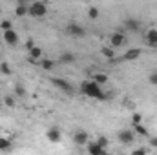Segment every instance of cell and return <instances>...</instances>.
I'll use <instances>...</instances> for the list:
<instances>
[{"mask_svg": "<svg viewBox=\"0 0 157 155\" xmlns=\"http://www.w3.org/2000/svg\"><path fill=\"white\" fill-rule=\"evenodd\" d=\"M66 35H70V37H73V39H80V37H84V28L82 26H78L75 22H70L68 26H66Z\"/></svg>", "mask_w": 157, "mask_h": 155, "instance_id": "4", "label": "cell"}, {"mask_svg": "<svg viewBox=\"0 0 157 155\" xmlns=\"http://www.w3.org/2000/svg\"><path fill=\"white\" fill-rule=\"evenodd\" d=\"M139 57H141V49H139V47H132V49H128V51L122 55L124 60H137Z\"/></svg>", "mask_w": 157, "mask_h": 155, "instance_id": "12", "label": "cell"}, {"mask_svg": "<svg viewBox=\"0 0 157 155\" xmlns=\"http://www.w3.org/2000/svg\"><path fill=\"white\" fill-rule=\"evenodd\" d=\"M80 91L90 99H97V100H106L108 99V95L101 89V84H97L95 80H84L80 84Z\"/></svg>", "mask_w": 157, "mask_h": 155, "instance_id": "1", "label": "cell"}, {"mask_svg": "<svg viewBox=\"0 0 157 155\" xmlns=\"http://www.w3.org/2000/svg\"><path fill=\"white\" fill-rule=\"evenodd\" d=\"M91 80H95L97 84H106L108 82V75L106 73H93Z\"/></svg>", "mask_w": 157, "mask_h": 155, "instance_id": "19", "label": "cell"}, {"mask_svg": "<svg viewBox=\"0 0 157 155\" xmlns=\"http://www.w3.org/2000/svg\"><path fill=\"white\" fill-rule=\"evenodd\" d=\"M150 144H152L154 148H157V137H152V139H150Z\"/></svg>", "mask_w": 157, "mask_h": 155, "instance_id": "32", "label": "cell"}, {"mask_svg": "<svg viewBox=\"0 0 157 155\" xmlns=\"http://www.w3.org/2000/svg\"><path fill=\"white\" fill-rule=\"evenodd\" d=\"M17 2H18V4H26V6H28V2H29V0H17Z\"/></svg>", "mask_w": 157, "mask_h": 155, "instance_id": "33", "label": "cell"}, {"mask_svg": "<svg viewBox=\"0 0 157 155\" xmlns=\"http://www.w3.org/2000/svg\"><path fill=\"white\" fill-rule=\"evenodd\" d=\"M59 60L62 64H71V62H75V55L71 51H64V53H60V59Z\"/></svg>", "mask_w": 157, "mask_h": 155, "instance_id": "15", "label": "cell"}, {"mask_svg": "<svg viewBox=\"0 0 157 155\" xmlns=\"http://www.w3.org/2000/svg\"><path fill=\"white\" fill-rule=\"evenodd\" d=\"M0 28H2V31H6V29H11V28H13V22H11V20H2Z\"/></svg>", "mask_w": 157, "mask_h": 155, "instance_id": "24", "label": "cell"}, {"mask_svg": "<svg viewBox=\"0 0 157 155\" xmlns=\"http://www.w3.org/2000/svg\"><path fill=\"white\" fill-rule=\"evenodd\" d=\"M132 122H133V124L143 122V117H141V113H133V115H132Z\"/></svg>", "mask_w": 157, "mask_h": 155, "instance_id": "26", "label": "cell"}, {"mask_svg": "<svg viewBox=\"0 0 157 155\" xmlns=\"http://www.w3.org/2000/svg\"><path fill=\"white\" fill-rule=\"evenodd\" d=\"M101 53H102V57H106V59H113V57H115V51H113L112 47H102Z\"/></svg>", "mask_w": 157, "mask_h": 155, "instance_id": "21", "label": "cell"}, {"mask_svg": "<svg viewBox=\"0 0 157 155\" xmlns=\"http://www.w3.org/2000/svg\"><path fill=\"white\" fill-rule=\"evenodd\" d=\"M86 146H88V152H90L91 155H104V153H106V150H108V148H104V146L97 144L95 141H93V142H88Z\"/></svg>", "mask_w": 157, "mask_h": 155, "instance_id": "9", "label": "cell"}, {"mask_svg": "<svg viewBox=\"0 0 157 155\" xmlns=\"http://www.w3.org/2000/svg\"><path fill=\"white\" fill-rule=\"evenodd\" d=\"M31 2H35V0H31Z\"/></svg>", "mask_w": 157, "mask_h": 155, "instance_id": "34", "label": "cell"}, {"mask_svg": "<svg viewBox=\"0 0 157 155\" xmlns=\"http://www.w3.org/2000/svg\"><path fill=\"white\" fill-rule=\"evenodd\" d=\"M73 141H75V144L84 146V144H88V142H90V137H88V133H86V131H77V133L73 135Z\"/></svg>", "mask_w": 157, "mask_h": 155, "instance_id": "13", "label": "cell"}, {"mask_svg": "<svg viewBox=\"0 0 157 155\" xmlns=\"http://www.w3.org/2000/svg\"><path fill=\"white\" fill-rule=\"evenodd\" d=\"M148 153V148H139V150H133V155H144Z\"/></svg>", "mask_w": 157, "mask_h": 155, "instance_id": "28", "label": "cell"}, {"mask_svg": "<svg viewBox=\"0 0 157 155\" xmlns=\"http://www.w3.org/2000/svg\"><path fill=\"white\" fill-rule=\"evenodd\" d=\"M4 40H6V44H9V46H17L18 44V33L11 28V29H6L4 31Z\"/></svg>", "mask_w": 157, "mask_h": 155, "instance_id": "6", "label": "cell"}, {"mask_svg": "<svg viewBox=\"0 0 157 155\" xmlns=\"http://www.w3.org/2000/svg\"><path fill=\"white\" fill-rule=\"evenodd\" d=\"M40 68H42L44 71H51V70L55 68V60H51V59H44V60L40 62Z\"/></svg>", "mask_w": 157, "mask_h": 155, "instance_id": "18", "label": "cell"}, {"mask_svg": "<svg viewBox=\"0 0 157 155\" xmlns=\"http://www.w3.org/2000/svg\"><path fill=\"white\" fill-rule=\"evenodd\" d=\"M95 142H97V144H101V146H104V148H108V139H106V137H99Z\"/></svg>", "mask_w": 157, "mask_h": 155, "instance_id": "27", "label": "cell"}, {"mask_svg": "<svg viewBox=\"0 0 157 155\" xmlns=\"http://www.w3.org/2000/svg\"><path fill=\"white\" fill-rule=\"evenodd\" d=\"M28 13H29V6H26V4H18L17 9H15V15H17V17H24V15H28Z\"/></svg>", "mask_w": 157, "mask_h": 155, "instance_id": "17", "label": "cell"}, {"mask_svg": "<svg viewBox=\"0 0 157 155\" xmlns=\"http://www.w3.org/2000/svg\"><path fill=\"white\" fill-rule=\"evenodd\" d=\"M144 42H146L150 47H157V29L155 28H152V29L146 31V35H144Z\"/></svg>", "mask_w": 157, "mask_h": 155, "instance_id": "8", "label": "cell"}, {"mask_svg": "<svg viewBox=\"0 0 157 155\" xmlns=\"http://www.w3.org/2000/svg\"><path fill=\"white\" fill-rule=\"evenodd\" d=\"M51 84H53L55 88H59L60 91H64L66 95H73V93H75V88H73V84H71V82H68V80H64V78L53 77V78H51Z\"/></svg>", "mask_w": 157, "mask_h": 155, "instance_id": "2", "label": "cell"}, {"mask_svg": "<svg viewBox=\"0 0 157 155\" xmlns=\"http://www.w3.org/2000/svg\"><path fill=\"white\" fill-rule=\"evenodd\" d=\"M110 42H112V46H113V47H122V46L126 44V37H124L122 33L115 31V33H112V35H110Z\"/></svg>", "mask_w": 157, "mask_h": 155, "instance_id": "7", "label": "cell"}, {"mask_svg": "<svg viewBox=\"0 0 157 155\" xmlns=\"http://www.w3.org/2000/svg\"><path fill=\"white\" fill-rule=\"evenodd\" d=\"M148 80H150V84H154V86H157V71H155V73H152V75L148 77Z\"/></svg>", "mask_w": 157, "mask_h": 155, "instance_id": "29", "label": "cell"}, {"mask_svg": "<svg viewBox=\"0 0 157 155\" xmlns=\"http://www.w3.org/2000/svg\"><path fill=\"white\" fill-rule=\"evenodd\" d=\"M117 139L122 144H130V142L135 141V131L133 130H121L117 133Z\"/></svg>", "mask_w": 157, "mask_h": 155, "instance_id": "5", "label": "cell"}, {"mask_svg": "<svg viewBox=\"0 0 157 155\" xmlns=\"http://www.w3.org/2000/svg\"><path fill=\"white\" fill-rule=\"evenodd\" d=\"M15 95H17V97H26V88L20 86V84H17V86H15Z\"/></svg>", "mask_w": 157, "mask_h": 155, "instance_id": "22", "label": "cell"}, {"mask_svg": "<svg viewBox=\"0 0 157 155\" xmlns=\"http://www.w3.org/2000/svg\"><path fill=\"white\" fill-rule=\"evenodd\" d=\"M46 13H48V7H46V4L44 2H40V0H35L31 6H29V13L28 15H31V17H46Z\"/></svg>", "mask_w": 157, "mask_h": 155, "instance_id": "3", "label": "cell"}, {"mask_svg": "<svg viewBox=\"0 0 157 155\" xmlns=\"http://www.w3.org/2000/svg\"><path fill=\"white\" fill-rule=\"evenodd\" d=\"M28 51H29V53H28V55H29V62H31V64H37L39 59L42 57V49H40L39 46H33V47L28 49Z\"/></svg>", "mask_w": 157, "mask_h": 155, "instance_id": "10", "label": "cell"}, {"mask_svg": "<svg viewBox=\"0 0 157 155\" xmlns=\"http://www.w3.org/2000/svg\"><path fill=\"white\" fill-rule=\"evenodd\" d=\"M6 104H7L9 108H13V106H15V99H13V97H6Z\"/></svg>", "mask_w": 157, "mask_h": 155, "instance_id": "30", "label": "cell"}, {"mask_svg": "<svg viewBox=\"0 0 157 155\" xmlns=\"http://www.w3.org/2000/svg\"><path fill=\"white\" fill-rule=\"evenodd\" d=\"M124 28H126L128 31H139L141 22H139L137 18H126V20H124Z\"/></svg>", "mask_w": 157, "mask_h": 155, "instance_id": "11", "label": "cell"}, {"mask_svg": "<svg viewBox=\"0 0 157 155\" xmlns=\"http://www.w3.org/2000/svg\"><path fill=\"white\" fill-rule=\"evenodd\" d=\"M0 73H2V75H11V68H9L7 62H2V64H0Z\"/></svg>", "mask_w": 157, "mask_h": 155, "instance_id": "23", "label": "cell"}, {"mask_svg": "<svg viewBox=\"0 0 157 155\" xmlns=\"http://www.w3.org/2000/svg\"><path fill=\"white\" fill-rule=\"evenodd\" d=\"M33 46H35V42H33V39H28V42H26V47H28V49H31Z\"/></svg>", "mask_w": 157, "mask_h": 155, "instance_id": "31", "label": "cell"}, {"mask_svg": "<svg viewBox=\"0 0 157 155\" xmlns=\"http://www.w3.org/2000/svg\"><path fill=\"white\" fill-rule=\"evenodd\" d=\"M133 131L137 133V135H141V137H150V133H148V130L139 122V124H133Z\"/></svg>", "mask_w": 157, "mask_h": 155, "instance_id": "16", "label": "cell"}, {"mask_svg": "<svg viewBox=\"0 0 157 155\" xmlns=\"http://www.w3.org/2000/svg\"><path fill=\"white\" fill-rule=\"evenodd\" d=\"M48 141L59 142V141H60V130H59V128H49V130H48Z\"/></svg>", "mask_w": 157, "mask_h": 155, "instance_id": "14", "label": "cell"}, {"mask_svg": "<svg viewBox=\"0 0 157 155\" xmlns=\"http://www.w3.org/2000/svg\"><path fill=\"white\" fill-rule=\"evenodd\" d=\"M88 17H90V18H97V17H99V9H97V7H90Z\"/></svg>", "mask_w": 157, "mask_h": 155, "instance_id": "25", "label": "cell"}, {"mask_svg": "<svg viewBox=\"0 0 157 155\" xmlns=\"http://www.w3.org/2000/svg\"><path fill=\"white\" fill-rule=\"evenodd\" d=\"M7 150H11V141L0 137V152H7Z\"/></svg>", "mask_w": 157, "mask_h": 155, "instance_id": "20", "label": "cell"}, {"mask_svg": "<svg viewBox=\"0 0 157 155\" xmlns=\"http://www.w3.org/2000/svg\"><path fill=\"white\" fill-rule=\"evenodd\" d=\"M0 13H2V9H0Z\"/></svg>", "mask_w": 157, "mask_h": 155, "instance_id": "35", "label": "cell"}]
</instances>
